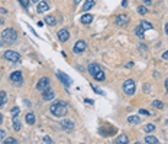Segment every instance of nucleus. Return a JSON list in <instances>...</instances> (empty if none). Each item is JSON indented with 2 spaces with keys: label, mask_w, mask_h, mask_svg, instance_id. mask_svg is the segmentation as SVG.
Instances as JSON below:
<instances>
[{
  "label": "nucleus",
  "mask_w": 168,
  "mask_h": 144,
  "mask_svg": "<svg viewBox=\"0 0 168 144\" xmlns=\"http://www.w3.org/2000/svg\"><path fill=\"white\" fill-rule=\"evenodd\" d=\"M152 106H155V108H158V109H162L164 108V103L161 102V101H152V103H151Z\"/></svg>",
  "instance_id": "nucleus-28"
},
{
  "label": "nucleus",
  "mask_w": 168,
  "mask_h": 144,
  "mask_svg": "<svg viewBox=\"0 0 168 144\" xmlns=\"http://www.w3.org/2000/svg\"><path fill=\"white\" fill-rule=\"evenodd\" d=\"M3 122V114H0V124Z\"/></svg>",
  "instance_id": "nucleus-43"
},
{
  "label": "nucleus",
  "mask_w": 168,
  "mask_h": 144,
  "mask_svg": "<svg viewBox=\"0 0 168 144\" xmlns=\"http://www.w3.org/2000/svg\"><path fill=\"white\" fill-rule=\"evenodd\" d=\"M57 77L61 80V83H62L65 87H70V86L73 85V82H71L70 76H67V74H65V73H62V71H57Z\"/></svg>",
  "instance_id": "nucleus-5"
},
{
  "label": "nucleus",
  "mask_w": 168,
  "mask_h": 144,
  "mask_svg": "<svg viewBox=\"0 0 168 144\" xmlns=\"http://www.w3.org/2000/svg\"><path fill=\"white\" fill-rule=\"evenodd\" d=\"M81 22H83L84 25L91 23V22H93V15H90V13H84V15L81 16Z\"/></svg>",
  "instance_id": "nucleus-15"
},
{
  "label": "nucleus",
  "mask_w": 168,
  "mask_h": 144,
  "mask_svg": "<svg viewBox=\"0 0 168 144\" xmlns=\"http://www.w3.org/2000/svg\"><path fill=\"white\" fill-rule=\"evenodd\" d=\"M6 103V92H0V108H2L3 105Z\"/></svg>",
  "instance_id": "nucleus-25"
},
{
  "label": "nucleus",
  "mask_w": 168,
  "mask_h": 144,
  "mask_svg": "<svg viewBox=\"0 0 168 144\" xmlns=\"http://www.w3.org/2000/svg\"><path fill=\"white\" fill-rule=\"evenodd\" d=\"M36 10H38V13H45L46 10H49V6H48V3L45 2V0H41V2L38 3V6H36Z\"/></svg>",
  "instance_id": "nucleus-11"
},
{
  "label": "nucleus",
  "mask_w": 168,
  "mask_h": 144,
  "mask_svg": "<svg viewBox=\"0 0 168 144\" xmlns=\"http://www.w3.org/2000/svg\"><path fill=\"white\" fill-rule=\"evenodd\" d=\"M73 2H74V3L77 5V3H80V2H81V0H73Z\"/></svg>",
  "instance_id": "nucleus-44"
},
{
  "label": "nucleus",
  "mask_w": 168,
  "mask_h": 144,
  "mask_svg": "<svg viewBox=\"0 0 168 144\" xmlns=\"http://www.w3.org/2000/svg\"><path fill=\"white\" fill-rule=\"evenodd\" d=\"M84 102H86V103H90V105L93 103V101H91V99H84Z\"/></svg>",
  "instance_id": "nucleus-38"
},
{
  "label": "nucleus",
  "mask_w": 168,
  "mask_h": 144,
  "mask_svg": "<svg viewBox=\"0 0 168 144\" xmlns=\"http://www.w3.org/2000/svg\"><path fill=\"white\" fill-rule=\"evenodd\" d=\"M49 87V79L48 77H42L41 80H38V83H36V89L39 92H44Z\"/></svg>",
  "instance_id": "nucleus-6"
},
{
  "label": "nucleus",
  "mask_w": 168,
  "mask_h": 144,
  "mask_svg": "<svg viewBox=\"0 0 168 144\" xmlns=\"http://www.w3.org/2000/svg\"><path fill=\"white\" fill-rule=\"evenodd\" d=\"M116 143H119V144H126V143H129V140H128V137L125 135V134H122V135H119L116 138Z\"/></svg>",
  "instance_id": "nucleus-21"
},
{
  "label": "nucleus",
  "mask_w": 168,
  "mask_h": 144,
  "mask_svg": "<svg viewBox=\"0 0 168 144\" xmlns=\"http://www.w3.org/2000/svg\"><path fill=\"white\" fill-rule=\"evenodd\" d=\"M144 32H145V29H144L141 25L135 29V34H136V37H138V38H144Z\"/></svg>",
  "instance_id": "nucleus-24"
},
{
  "label": "nucleus",
  "mask_w": 168,
  "mask_h": 144,
  "mask_svg": "<svg viewBox=\"0 0 168 144\" xmlns=\"http://www.w3.org/2000/svg\"><path fill=\"white\" fill-rule=\"evenodd\" d=\"M45 22H46V25H49V26L57 25V19L54 18V16H46V18H45Z\"/></svg>",
  "instance_id": "nucleus-19"
},
{
  "label": "nucleus",
  "mask_w": 168,
  "mask_h": 144,
  "mask_svg": "<svg viewBox=\"0 0 168 144\" xmlns=\"http://www.w3.org/2000/svg\"><path fill=\"white\" fill-rule=\"evenodd\" d=\"M144 130H145L146 133H152V131L155 130V125H154V124H146V125L144 127Z\"/></svg>",
  "instance_id": "nucleus-27"
},
{
  "label": "nucleus",
  "mask_w": 168,
  "mask_h": 144,
  "mask_svg": "<svg viewBox=\"0 0 168 144\" xmlns=\"http://www.w3.org/2000/svg\"><path fill=\"white\" fill-rule=\"evenodd\" d=\"M87 70H89V73L91 74V77H94V76H96L100 70H102V69H100L99 64H94V63H93V64H90V66H89V69H87Z\"/></svg>",
  "instance_id": "nucleus-12"
},
{
  "label": "nucleus",
  "mask_w": 168,
  "mask_h": 144,
  "mask_svg": "<svg viewBox=\"0 0 168 144\" xmlns=\"http://www.w3.org/2000/svg\"><path fill=\"white\" fill-rule=\"evenodd\" d=\"M135 89H136V86H135V82H133L132 79L126 80V82L123 83V92H125L128 96H132L133 93H135Z\"/></svg>",
  "instance_id": "nucleus-3"
},
{
  "label": "nucleus",
  "mask_w": 168,
  "mask_h": 144,
  "mask_svg": "<svg viewBox=\"0 0 168 144\" xmlns=\"http://www.w3.org/2000/svg\"><path fill=\"white\" fill-rule=\"evenodd\" d=\"M145 143H148V144H158L159 141H158V138L155 135H146L145 137Z\"/></svg>",
  "instance_id": "nucleus-17"
},
{
  "label": "nucleus",
  "mask_w": 168,
  "mask_h": 144,
  "mask_svg": "<svg viewBox=\"0 0 168 144\" xmlns=\"http://www.w3.org/2000/svg\"><path fill=\"white\" fill-rule=\"evenodd\" d=\"M44 143H49V144H51V143H52V138H49V137H44Z\"/></svg>",
  "instance_id": "nucleus-36"
},
{
  "label": "nucleus",
  "mask_w": 168,
  "mask_h": 144,
  "mask_svg": "<svg viewBox=\"0 0 168 144\" xmlns=\"http://www.w3.org/2000/svg\"><path fill=\"white\" fill-rule=\"evenodd\" d=\"M141 26H142L145 31H146V29H152V28H154L152 23H149L148 21H142V22H141Z\"/></svg>",
  "instance_id": "nucleus-26"
},
{
  "label": "nucleus",
  "mask_w": 168,
  "mask_h": 144,
  "mask_svg": "<svg viewBox=\"0 0 168 144\" xmlns=\"http://www.w3.org/2000/svg\"><path fill=\"white\" fill-rule=\"evenodd\" d=\"M96 5V0H84V5H83V10L84 12H87V10H90L93 6Z\"/></svg>",
  "instance_id": "nucleus-16"
},
{
  "label": "nucleus",
  "mask_w": 168,
  "mask_h": 144,
  "mask_svg": "<svg viewBox=\"0 0 168 144\" xmlns=\"http://www.w3.org/2000/svg\"><path fill=\"white\" fill-rule=\"evenodd\" d=\"M13 128H15V131L21 130V121L18 119V117H13Z\"/></svg>",
  "instance_id": "nucleus-23"
},
{
  "label": "nucleus",
  "mask_w": 168,
  "mask_h": 144,
  "mask_svg": "<svg viewBox=\"0 0 168 144\" xmlns=\"http://www.w3.org/2000/svg\"><path fill=\"white\" fill-rule=\"evenodd\" d=\"M84 50H86V42L84 41H77L75 42V45H74V53H77V54H80V53H83Z\"/></svg>",
  "instance_id": "nucleus-9"
},
{
  "label": "nucleus",
  "mask_w": 168,
  "mask_h": 144,
  "mask_svg": "<svg viewBox=\"0 0 168 144\" xmlns=\"http://www.w3.org/2000/svg\"><path fill=\"white\" fill-rule=\"evenodd\" d=\"M18 2L21 3V6H22L23 9H28V7H29V3H30V0H18Z\"/></svg>",
  "instance_id": "nucleus-29"
},
{
  "label": "nucleus",
  "mask_w": 168,
  "mask_h": 144,
  "mask_svg": "<svg viewBox=\"0 0 168 144\" xmlns=\"http://www.w3.org/2000/svg\"><path fill=\"white\" fill-rule=\"evenodd\" d=\"M18 141H16V138H6L5 140V144H16Z\"/></svg>",
  "instance_id": "nucleus-31"
},
{
  "label": "nucleus",
  "mask_w": 168,
  "mask_h": 144,
  "mask_svg": "<svg viewBox=\"0 0 168 144\" xmlns=\"http://www.w3.org/2000/svg\"><path fill=\"white\" fill-rule=\"evenodd\" d=\"M10 80H12L13 83H16V85H22V82H23L22 73H21V71H13V73L10 74Z\"/></svg>",
  "instance_id": "nucleus-7"
},
{
  "label": "nucleus",
  "mask_w": 168,
  "mask_h": 144,
  "mask_svg": "<svg viewBox=\"0 0 168 144\" xmlns=\"http://www.w3.org/2000/svg\"><path fill=\"white\" fill-rule=\"evenodd\" d=\"M93 79H94V80H97V82H103V80L106 79V76H105L103 70H100V71H99V73H97V74L93 77Z\"/></svg>",
  "instance_id": "nucleus-20"
},
{
  "label": "nucleus",
  "mask_w": 168,
  "mask_h": 144,
  "mask_svg": "<svg viewBox=\"0 0 168 144\" xmlns=\"http://www.w3.org/2000/svg\"><path fill=\"white\" fill-rule=\"evenodd\" d=\"M12 114H13V117H18V114H19V108H18V106L12 108Z\"/></svg>",
  "instance_id": "nucleus-32"
},
{
  "label": "nucleus",
  "mask_w": 168,
  "mask_h": 144,
  "mask_svg": "<svg viewBox=\"0 0 168 144\" xmlns=\"http://www.w3.org/2000/svg\"><path fill=\"white\" fill-rule=\"evenodd\" d=\"M165 34L168 35V23H165Z\"/></svg>",
  "instance_id": "nucleus-42"
},
{
  "label": "nucleus",
  "mask_w": 168,
  "mask_h": 144,
  "mask_svg": "<svg viewBox=\"0 0 168 144\" xmlns=\"http://www.w3.org/2000/svg\"><path fill=\"white\" fill-rule=\"evenodd\" d=\"M139 114H141V115H148V117L151 115V114H149V112H148L146 109H139Z\"/></svg>",
  "instance_id": "nucleus-34"
},
{
  "label": "nucleus",
  "mask_w": 168,
  "mask_h": 144,
  "mask_svg": "<svg viewBox=\"0 0 168 144\" xmlns=\"http://www.w3.org/2000/svg\"><path fill=\"white\" fill-rule=\"evenodd\" d=\"M91 87H93V90H94L96 93H99V95H103V92H102V90H100V89H97L96 86H93V85H91Z\"/></svg>",
  "instance_id": "nucleus-35"
},
{
  "label": "nucleus",
  "mask_w": 168,
  "mask_h": 144,
  "mask_svg": "<svg viewBox=\"0 0 168 144\" xmlns=\"http://www.w3.org/2000/svg\"><path fill=\"white\" fill-rule=\"evenodd\" d=\"M136 10H138V13H139V15H145V13L148 12V10H146V7H144V6H138V9H136Z\"/></svg>",
  "instance_id": "nucleus-30"
},
{
  "label": "nucleus",
  "mask_w": 168,
  "mask_h": 144,
  "mask_svg": "<svg viewBox=\"0 0 168 144\" xmlns=\"http://www.w3.org/2000/svg\"><path fill=\"white\" fill-rule=\"evenodd\" d=\"M61 127H64L65 128V130H73V128H74V122L71 121V119H62L61 121Z\"/></svg>",
  "instance_id": "nucleus-14"
},
{
  "label": "nucleus",
  "mask_w": 168,
  "mask_h": 144,
  "mask_svg": "<svg viewBox=\"0 0 168 144\" xmlns=\"http://www.w3.org/2000/svg\"><path fill=\"white\" fill-rule=\"evenodd\" d=\"M68 38H70V34H68V31H67V29H61V31H58V39H60L61 42L68 41Z\"/></svg>",
  "instance_id": "nucleus-10"
},
{
  "label": "nucleus",
  "mask_w": 168,
  "mask_h": 144,
  "mask_svg": "<svg viewBox=\"0 0 168 144\" xmlns=\"http://www.w3.org/2000/svg\"><path fill=\"white\" fill-rule=\"evenodd\" d=\"M32 2H33V3H39V2H41V0H32Z\"/></svg>",
  "instance_id": "nucleus-45"
},
{
  "label": "nucleus",
  "mask_w": 168,
  "mask_h": 144,
  "mask_svg": "<svg viewBox=\"0 0 168 144\" xmlns=\"http://www.w3.org/2000/svg\"><path fill=\"white\" fill-rule=\"evenodd\" d=\"M16 39H18V32H16L13 28H6L2 32V41L6 44H13Z\"/></svg>",
  "instance_id": "nucleus-2"
},
{
  "label": "nucleus",
  "mask_w": 168,
  "mask_h": 144,
  "mask_svg": "<svg viewBox=\"0 0 168 144\" xmlns=\"http://www.w3.org/2000/svg\"><path fill=\"white\" fill-rule=\"evenodd\" d=\"M128 122L129 124H139L141 122V118L138 115H129L128 117Z\"/></svg>",
  "instance_id": "nucleus-18"
},
{
  "label": "nucleus",
  "mask_w": 168,
  "mask_h": 144,
  "mask_svg": "<svg viewBox=\"0 0 168 144\" xmlns=\"http://www.w3.org/2000/svg\"><path fill=\"white\" fill-rule=\"evenodd\" d=\"M54 98H55V92L51 90L49 87H48L46 90L42 92V99H44V101H52Z\"/></svg>",
  "instance_id": "nucleus-8"
},
{
  "label": "nucleus",
  "mask_w": 168,
  "mask_h": 144,
  "mask_svg": "<svg viewBox=\"0 0 168 144\" xmlns=\"http://www.w3.org/2000/svg\"><path fill=\"white\" fill-rule=\"evenodd\" d=\"M162 58H164V60H168V51H165V53L162 54Z\"/></svg>",
  "instance_id": "nucleus-37"
},
{
  "label": "nucleus",
  "mask_w": 168,
  "mask_h": 144,
  "mask_svg": "<svg viewBox=\"0 0 168 144\" xmlns=\"http://www.w3.org/2000/svg\"><path fill=\"white\" fill-rule=\"evenodd\" d=\"M114 22L117 25H125L126 22H129V18H128V15H119L114 18Z\"/></svg>",
  "instance_id": "nucleus-13"
},
{
  "label": "nucleus",
  "mask_w": 168,
  "mask_h": 144,
  "mask_svg": "<svg viewBox=\"0 0 168 144\" xmlns=\"http://www.w3.org/2000/svg\"><path fill=\"white\" fill-rule=\"evenodd\" d=\"M0 45H2V42H0Z\"/></svg>",
  "instance_id": "nucleus-46"
},
{
  "label": "nucleus",
  "mask_w": 168,
  "mask_h": 144,
  "mask_svg": "<svg viewBox=\"0 0 168 144\" xmlns=\"http://www.w3.org/2000/svg\"><path fill=\"white\" fill-rule=\"evenodd\" d=\"M6 137V131L5 130H0V141H5L3 138Z\"/></svg>",
  "instance_id": "nucleus-33"
},
{
  "label": "nucleus",
  "mask_w": 168,
  "mask_h": 144,
  "mask_svg": "<svg viewBox=\"0 0 168 144\" xmlns=\"http://www.w3.org/2000/svg\"><path fill=\"white\" fill-rule=\"evenodd\" d=\"M49 112L54 117H64V115H67V103L62 101H58L49 106Z\"/></svg>",
  "instance_id": "nucleus-1"
},
{
  "label": "nucleus",
  "mask_w": 168,
  "mask_h": 144,
  "mask_svg": "<svg viewBox=\"0 0 168 144\" xmlns=\"http://www.w3.org/2000/svg\"><path fill=\"white\" fill-rule=\"evenodd\" d=\"M26 122H28L29 125L35 124V115H33L32 112H29V114H26Z\"/></svg>",
  "instance_id": "nucleus-22"
},
{
  "label": "nucleus",
  "mask_w": 168,
  "mask_h": 144,
  "mask_svg": "<svg viewBox=\"0 0 168 144\" xmlns=\"http://www.w3.org/2000/svg\"><path fill=\"white\" fill-rule=\"evenodd\" d=\"M165 90L168 92V79H165Z\"/></svg>",
  "instance_id": "nucleus-39"
},
{
  "label": "nucleus",
  "mask_w": 168,
  "mask_h": 144,
  "mask_svg": "<svg viewBox=\"0 0 168 144\" xmlns=\"http://www.w3.org/2000/svg\"><path fill=\"white\" fill-rule=\"evenodd\" d=\"M122 6H128V0H123V2H122Z\"/></svg>",
  "instance_id": "nucleus-41"
},
{
  "label": "nucleus",
  "mask_w": 168,
  "mask_h": 144,
  "mask_svg": "<svg viewBox=\"0 0 168 144\" xmlns=\"http://www.w3.org/2000/svg\"><path fill=\"white\" fill-rule=\"evenodd\" d=\"M3 57H5V60H7V61H10V63H18V61L21 60V55H19L18 53H15V51H10V50L5 51Z\"/></svg>",
  "instance_id": "nucleus-4"
},
{
  "label": "nucleus",
  "mask_w": 168,
  "mask_h": 144,
  "mask_svg": "<svg viewBox=\"0 0 168 144\" xmlns=\"http://www.w3.org/2000/svg\"><path fill=\"white\" fill-rule=\"evenodd\" d=\"M151 2H152V0H144V3H145V5H151Z\"/></svg>",
  "instance_id": "nucleus-40"
}]
</instances>
